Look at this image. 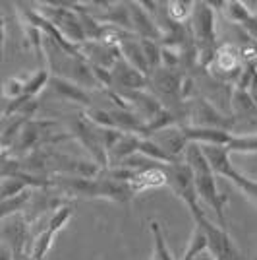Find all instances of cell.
<instances>
[{
	"label": "cell",
	"mask_w": 257,
	"mask_h": 260,
	"mask_svg": "<svg viewBox=\"0 0 257 260\" xmlns=\"http://www.w3.org/2000/svg\"><path fill=\"white\" fill-rule=\"evenodd\" d=\"M110 76H112V86L116 84V87H122L124 91H138L147 84V76H143L134 66H130L122 56L110 68Z\"/></svg>",
	"instance_id": "ba28073f"
},
{
	"label": "cell",
	"mask_w": 257,
	"mask_h": 260,
	"mask_svg": "<svg viewBox=\"0 0 257 260\" xmlns=\"http://www.w3.org/2000/svg\"><path fill=\"white\" fill-rule=\"evenodd\" d=\"M215 66L219 70H223L226 74H238L240 68H242V56H240V51L234 49L232 45H226L223 49H219L217 54H215Z\"/></svg>",
	"instance_id": "5bb4252c"
},
{
	"label": "cell",
	"mask_w": 257,
	"mask_h": 260,
	"mask_svg": "<svg viewBox=\"0 0 257 260\" xmlns=\"http://www.w3.org/2000/svg\"><path fill=\"white\" fill-rule=\"evenodd\" d=\"M151 140L155 144H159L164 152L168 153L170 157H174V159H178V161H180V155H184L186 146L190 144L184 136L182 126H170V128L161 130V132L153 134Z\"/></svg>",
	"instance_id": "8fae6325"
},
{
	"label": "cell",
	"mask_w": 257,
	"mask_h": 260,
	"mask_svg": "<svg viewBox=\"0 0 257 260\" xmlns=\"http://www.w3.org/2000/svg\"><path fill=\"white\" fill-rule=\"evenodd\" d=\"M70 217H72V208L70 206H62L56 210V214L51 217V221H49L47 229H43V231L35 237V241L31 243V252H29L31 260H45L49 249L53 247L54 235L64 228Z\"/></svg>",
	"instance_id": "8992f818"
},
{
	"label": "cell",
	"mask_w": 257,
	"mask_h": 260,
	"mask_svg": "<svg viewBox=\"0 0 257 260\" xmlns=\"http://www.w3.org/2000/svg\"><path fill=\"white\" fill-rule=\"evenodd\" d=\"M164 184H166V177H164V171L161 169V163H155L149 169L138 171L136 177L128 183V186L132 194H138V192H143L147 188H159Z\"/></svg>",
	"instance_id": "4fadbf2b"
},
{
	"label": "cell",
	"mask_w": 257,
	"mask_h": 260,
	"mask_svg": "<svg viewBox=\"0 0 257 260\" xmlns=\"http://www.w3.org/2000/svg\"><path fill=\"white\" fill-rule=\"evenodd\" d=\"M207 250V235H205V231L199 225H195L192 233V239H190V243H188V247L184 250V256L180 260H192L193 256H197L199 252H203Z\"/></svg>",
	"instance_id": "ac0fdd59"
},
{
	"label": "cell",
	"mask_w": 257,
	"mask_h": 260,
	"mask_svg": "<svg viewBox=\"0 0 257 260\" xmlns=\"http://www.w3.org/2000/svg\"><path fill=\"white\" fill-rule=\"evenodd\" d=\"M0 260H14V250L2 239H0Z\"/></svg>",
	"instance_id": "cb8c5ba5"
},
{
	"label": "cell",
	"mask_w": 257,
	"mask_h": 260,
	"mask_svg": "<svg viewBox=\"0 0 257 260\" xmlns=\"http://www.w3.org/2000/svg\"><path fill=\"white\" fill-rule=\"evenodd\" d=\"M184 163L192 169L197 198H201L203 202H207L209 206L213 208V212L217 214V219H219V225L226 228L225 206L226 202H228V198H226V194L219 192L213 169H211V165L205 159L199 144H192L190 142L186 146V150H184Z\"/></svg>",
	"instance_id": "6da1fadb"
},
{
	"label": "cell",
	"mask_w": 257,
	"mask_h": 260,
	"mask_svg": "<svg viewBox=\"0 0 257 260\" xmlns=\"http://www.w3.org/2000/svg\"><path fill=\"white\" fill-rule=\"evenodd\" d=\"M223 8H225V16L234 23H244L251 18V12L247 8L244 2H238V0H232V2H223Z\"/></svg>",
	"instance_id": "ffe728a7"
},
{
	"label": "cell",
	"mask_w": 257,
	"mask_h": 260,
	"mask_svg": "<svg viewBox=\"0 0 257 260\" xmlns=\"http://www.w3.org/2000/svg\"><path fill=\"white\" fill-rule=\"evenodd\" d=\"M193 124L190 126H201V128H221L230 132V124L232 120H228L226 117H221L215 107H211L205 99H197V103L193 105Z\"/></svg>",
	"instance_id": "30bf717a"
},
{
	"label": "cell",
	"mask_w": 257,
	"mask_h": 260,
	"mask_svg": "<svg viewBox=\"0 0 257 260\" xmlns=\"http://www.w3.org/2000/svg\"><path fill=\"white\" fill-rule=\"evenodd\" d=\"M182 132L186 140L199 146H226L232 138V132L228 130L201 128V126H190V124H184Z\"/></svg>",
	"instance_id": "9c48e42d"
},
{
	"label": "cell",
	"mask_w": 257,
	"mask_h": 260,
	"mask_svg": "<svg viewBox=\"0 0 257 260\" xmlns=\"http://www.w3.org/2000/svg\"><path fill=\"white\" fill-rule=\"evenodd\" d=\"M151 233H153V243H155V249H153V260H174L170 254V250L166 247V241H164V233H162L161 225L157 221L151 223Z\"/></svg>",
	"instance_id": "d6986e66"
},
{
	"label": "cell",
	"mask_w": 257,
	"mask_h": 260,
	"mask_svg": "<svg viewBox=\"0 0 257 260\" xmlns=\"http://www.w3.org/2000/svg\"><path fill=\"white\" fill-rule=\"evenodd\" d=\"M2 95L8 101H16L23 95V78H8L2 86Z\"/></svg>",
	"instance_id": "7402d4cb"
},
{
	"label": "cell",
	"mask_w": 257,
	"mask_h": 260,
	"mask_svg": "<svg viewBox=\"0 0 257 260\" xmlns=\"http://www.w3.org/2000/svg\"><path fill=\"white\" fill-rule=\"evenodd\" d=\"M193 39H195V58L199 64L207 66L213 62L217 54V29H215V12L209 2H193Z\"/></svg>",
	"instance_id": "7a4b0ae2"
},
{
	"label": "cell",
	"mask_w": 257,
	"mask_h": 260,
	"mask_svg": "<svg viewBox=\"0 0 257 260\" xmlns=\"http://www.w3.org/2000/svg\"><path fill=\"white\" fill-rule=\"evenodd\" d=\"M130 10V22H132V33L138 39H149V41H157L162 39V29L149 18V12L141 8L140 2L136 4H128Z\"/></svg>",
	"instance_id": "52a82bcc"
},
{
	"label": "cell",
	"mask_w": 257,
	"mask_h": 260,
	"mask_svg": "<svg viewBox=\"0 0 257 260\" xmlns=\"http://www.w3.org/2000/svg\"><path fill=\"white\" fill-rule=\"evenodd\" d=\"M49 86L53 87V91L60 99L74 101V103H81V105H89V103H91V98H89V93H87L85 89L79 86L77 82H72V80H68V78L51 76Z\"/></svg>",
	"instance_id": "7c38bea8"
},
{
	"label": "cell",
	"mask_w": 257,
	"mask_h": 260,
	"mask_svg": "<svg viewBox=\"0 0 257 260\" xmlns=\"http://www.w3.org/2000/svg\"><path fill=\"white\" fill-rule=\"evenodd\" d=\"M166 14H168V20L174 23H184L190 16H192L193 2H186V0H172L166 4Z\"/></svg>",
	"instance_id": "44dd1931"
},
{
	"label": "cell",
	"mask_w": 257,
	"mask_h": 260,
	"mask_svg": "<svg viewBox=\"0 0 257 260\" xmlns=\"http://www.w3.org/2000/svg\"><path fill=\"white\" fill-rule=\"evenodd\" d=\"M226 152L230 153H257V134H244V136H234L225 146Z\"/></svg>",
	"instance_id": "e0dca14e"
},
{
	"label": "cell",
	"mask_w": 257,
	"mask_h": 260,
	"mask_svg": "<svg viewBox=\"0 0 257 260\" xmlns=\"http://www.w3.org/2000/svg\"><path fill=\"white\" fill-rule=\"evenodd\" d=\"M195 225L205 231L207 235V249L213 252V256L217 260H242L240 250L236 249L234 241L228 235V231L225 228H221L219 223H213L207 214H201L199 217L193 219Z\"/></svg>",
	"instance_id": "5b68a950"
},
{
	"label": "cell",
	"mask_w": 257,
	"mask_h": 260,
	"mask_svg": "<svg viewBox=\"0 0 257 260\" xmlns=\"http://www.w3.org/2000/svg\"><path fill=\"white\" fill-rule=\"evenodd\" d=\"M253 260H257V254H255V258H253Z\"/></svg>",
	"instance_id": "4316f807"
},
{
	"label": "cell",
	"mask_w": 257,
	"mask_h": 260,
	"mask_svg": "<svg viewBox=\"0 0 257 260\" xmlns=\"http://www.w3.org/2000/svg\"><path fill=\"white\" fill-rule=\"evenodd\" d=\"M221 177H225V179H228L230 183H234L236 186H238V188L251 200V202H255L257 204V181H251L249 177L242 175L238 169H234V165L226 167L225 173L221 175Z\"/></svg>",
	"instance_id": "9a60e30c"
},
{
	"label": "cell",
	"mask_w": 257,
	"mask_h": 260,
	"mask_svg": "<svg viewBox=\"0 0 257 260\" xmlns=\"http://www.w3.org/2000/svg\"><path fill=\"white\" fill-rule=\"evenodd\" d=\"M4 43H6V23L0 16V62L4 60Z\"/></svg>",
	"instance_id": "d4e9b609"
},
{
	"label": "cell",
	"mask_w": 257,
	"mask_h": 260,
	"mask_svg": "<svg viewBox=\"0 0 257 260\" xmlns=\"http://www.w3.org/2000/svg\"><path fill=\"white\" fill-rule=\"evenodd\" d=\"M49 80H51V72L47 68L35 70L31 76L23 78V95L29 99H35V95L41 93L43 87L49 86Z\"/></svg>",
	"instance_id": "2e32d148"
},
{
	"label": "cell",
	"mask_w": 257,
	"mask_h": 260,
	"mask_svg": "<svg viewBox=\"0 0 257 260\" xmlns=\"http://www.w3.org/2000/svg\"><path fill=\"white\" fill-rule=\"evenodd\" d=\"M37 12L49 23H53L72 45L85 43V33H83L81 22L72 8H60V4H43Z\"/></svg>",
	"instance_id": "277c9868"
},
{
	"label": "cell",
	"mask_w": 257,
	"mask_h": 260,
	"mask_svg": "<svg viewBox=\"0 0 257 260\" xmlns=\"http://www.w3.org/2000/svg\"><path fill=\"white\" fill-rule=\"evenodd\" d=\"M192 260H217V258L213 256V252L207 249V250H203V252H199L197 256H193Z\"/></svg>",
	"instance_id": "484cf974"
},
{
	"label": "cell",
	"mask_w": 257,
	"mask_h": 260,
	"mask_svg": "<svg viewBox=\"0 0 257 260\" xmlns=\"http://www.w3.org/2000/svg\"><path fill=\"white\" fill-rule=\"evenodd\" d=\"M161 169L164 171L166 184L172 188V192L188 206L193 219L199 217L201 214H205L201 206H199V202H197V192H195V184H193L192 169L184 161L161 163Z\"/></svg>",
	"instance_id": "3957f363"
},
{
	"label": "cell",
	"mask_w": 257,
	"mask_h": 260,
	"mask_svg": "<svg viewBox=\"0 0 257 260\" xmlns=\"http://www.w3.org/2000/svg\"><path fill=\"white\" fill-rule=\"evenodd\" d=\"M242 27L246 29L249 37H253V39H257V16H253V14H251V18H249V20H247V22L244 23Z\"/></svg>",
	"instance_id": "603a6c76"
}]
</instances>
